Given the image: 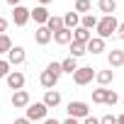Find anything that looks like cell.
Wrapping results in <instances>:
<instances>
[{
	"label": "cell",
	"mask_w": 124,
	"mask_h": 124,
	"mask_svg": "<svg viewBox=\"0 0 124 124\" xmlns=\"http://www.w3.org/2000/svg\"><path fill=\"white\" fill-rule=\"evenodd\" d=\"M61 63H49L46 66V71L41 73V78H39V83H41V88H46V90H54L56 88V83H58V78H61Z\"/></svg>",
	"instance_id": "1"
},
{
	"label": "cell",
	"mask_w": 124,
	"mask_h": 124,
	"mask_svg": "<svg viewBox=\"0 0 124 124\" xmlns=\"http://www.w3.org/2000/svg\"><path fill=\"white\" fill-rule=\"evenodd\" d=\"M117 27H119V20L114 17V15H105L102 20H97V37L100 39H107V37H112L114 32H117Z\"/></svg>",
	"instance_id": "2"
},
{
	"label": "cell",
	"mask_w": 124,
	"mask_h": 124,
	"mask_svg": "<svg viewBox=\"0 0 124 124\" xmlns=\"http://www.w3.org/2000/svg\"><path fill=\"white\" fill-rule=\"evenodd\" d=\"M66 112H68V117H73V119H85V117H90V107H88V102H80V100L68 102Z\"/></svg>",
	"instance_id": "3"
},
{
	"label": "cell",
	"mask_w": 124,
	"mask_h": 124,
	"mask_svg": "<svg viewBox=\"0 0 124 124\" xmlns=\"http://www.w3.org/2000/svg\"><path fill=\"white\" fill-rule=\"evenodd\" d=\"M46 114H49V107L44 105V102H29L27 105V119L29 122H37V119H46Z\"/></svg>",
	"instance_id": "4"
},
{
	"label": "cell",
	"mask_w": 124,
	"mask_h": 124,
	"mask_svg": "<svg viewBox=\"0 0 124 124\" xmlns=\"http://www.w3.org/2000/svg\"><path fill=\"white\" fill-rule=\"evenodd\" d=\"M93 78H95V71H93L90 66H83V68H78V71L73 73V83H76V85H88Z\"/></svg>",
	"instance_id": "5"
},
{
	"label": "cell",
	"mask_w": 124,
	"mask_h": 124,
	"mask_svg": "<svg viewBox=\"0 0 124 124\" xmlns=\"http://www.w3.org/2000/svg\"><path fill=\"white\" fill-rule=\"evenodd\" d=\"M5 80H8V88L15 93V90H22L24 88V73H20V71H10L8 76H5Z\"/></svg>",
	"instance_id": "6"
},
{
	"label": "cell",
	"mask_w": 124,
	"mask_h": 124,
	"mask_svg": "<svg viewBox=\"0 0 124 124\" xmlns=\"http://www.w3.org/2000/svg\"><path fill=\"white\" fill-rule=\"evenodd\" d=\"M12 22H15L17 27H24V24L29 22V10H27L24 5H17V8H12Z\"/></svg>",
	"instance_id": "7"
},
{
	"label": "cell",
	"mask_w": 124,
	"mask_h": 124,
	"mask_svg": "<svg viewBox=\"0 0 124 124\" xmlns=\"http://www.w3.org/2000/svg\"><path fill=\"white\" fill-rule=\"evenodd\" d=\"M24 58H27V54H24L22 46H12V49L8 51V63H10V66H20V63H24Z\"/></svg>",
	"instance_id": "8"
},
{
	"label": "cell",
	"mask_w": 124,
	"mask_h": 124,
	"mask_svg": "<svg viewBox=\"0 0 124 124\" xmlns=\"http://www.w3.org/2000/svg\"><path fill=\"white\" fill-rule=\"evenodd\" d=\"M49 17H51V15H49V10H46L44 5H37L34 10H29V20H34L39 27H41V24H46V20H49Z\"/></svg>",
	"instance_id": "9"
},
{
	"label": "cell",
	"mask_w": 124,
	"mask_h": 124,
	"mask_svg": "<svg viewBox=\"0 0 124 124\" xmlns=\"http://www.w3.org/2000/svg\"><path fill=\"white\" fill-rule=\"evenodd\" d=\"M10 102H12V107L22 109V107H27V105H29V93H27V90H15V93H12V97H10Z\"/></svg>",
	"instance_id": "10"
},
{
	"label": "cell",
	"mask_w": 124,
	"mask_h": 124,
	"mask_svg": "<svg viewBox=\"0 0 124 124\" xmlns=\"http://www.w3.org/2000/svg\"><path fill=\"white\" fill-rule=\"evenodd\" d=\"M51 39H54V34H51V32H49V29H46L44 24L34 29V41H37L39 46H46V44H49Z\"/></svg>",
	"instance_id": "11"
},
{
	"label": "cell",
	"mask_w": 124,
	"mask_h": 124,
	"mask_svg": "<svg viewBox=\"0 0 124 124\" xmlns=\"http://www.w3.org/2000/svg\"><path fill=\"white\" fill-rule=\"evenodd\" d=\"M85 51H88V54H93V56L102 54V51H105V39H100V37H93V39L85 44Z\"/></svg>",
	"instance_id": "12"
},
{
	"label": "cell",
	"mask_w": 124,
	"mask_h": 124,
	"mask_svg": "<svg viewBox=\"0 0 124 124\" xmlns=\"http://www.w3.org/2000/svg\"><path fill=\"white\" fill-rule=\"evenodd\" d=\"M54 41L56 44H61V46H66V44H71L73 41V29H58V32H54Z\"/></svg>",
	"instance_id": "13"
},
{
	"label": "cell",
	"mask_w": 124,
	"mask_h": 124,
	"mask_svg": "<svg viewBox=\"0 0 124 124\" xmlns=\"http://www.w3.org/2000/svg\"><path fill=\"white\" fill-rule=\"evenodd\" d=\"M107 61H109V66H112V68L124 66V51H122V49H112V51L107 54Z\"/></svg>",
	"instance_id": "14"
},
{
	"label": "cell",
	"mask_w": 124,
	"mask_h": 124,
	"mask_svg": "<svg viewBox=\"0 0 124 124\" xmlns=\"http://www.w3.org/2000/svg\"><path fill=\"white\" fill-rule=\"evenodd\" d=\"M41 102H44L46 107H58V105H61V93H58V90H46Z\"/></svg>",
	"instance_id": "15"
},
{
	"label": "cell",
	"mask_w": 124,
	"mask_h": 124,
	"mask_svg": "<svg viewBox=\"0 0 124 124\" xmlns=\"http://www.w3.org/2000/svg\"><path fill=\"white\" fill-rule=\"evenodd\" d=\"M93 39V34L85 29V27H76L73 29V41H78V44H88Z\"/></svg>",
	"instance_id": "16"
},
{
	"label": "cell",
	"mask_w": 124,
	"mask_h": 124,
	"mask_svg": "<svg viewBox=\"0 0 124 124\" xmlns=\"http://www.w3.org/2000/svg\"><path fill=\"white\" fill-rule=\"evenodd\" d=\"M51 34L54 32H58V29H63V17H58V15H51L49 20H46V24H44Z\"/></svg>",
	"instance_id": "17"
},
{
	"label": "cell",
	"mask_w": 124,
	"mask_h": 124,
	"mask_svg": "<svg viewBox=\"0 0 124 124\" xmlns=\"http://www.w3.org/2000/svg\"><path fill=\"white\" fill-rule=\"evenodd\" d=\"M61 71H63V73H76L78 71V58H73V56H68V58H63V61H61Z\"/></svg>",
	"instance_id": "18"
},
{
	"label": "cell",
	"mask_w": 124,
	"mask_h": 124,
	"mask_svg": "<svg viewBox=\"0 0 124 124\" xmlns=\"http://www.w3.org/2000/svg\"><path fill=\"white\" fill-rule=\"evenodd\" d=\"M63 27H66V29H76V27H80V15H78V12H66V17H63Z\"/></svg>",
	"instance_id": "19"
},
{
	"label": "cell",
	"mask_w": 124,
	"mask_h": 124,
	"mask_svg": "<svg viewBox=\"0 0 124 124\" xmlns=\"http://www.w3.org/2000/svg\"><path fill=\"white\" fill-rule=\"evenodd\" d=\"M95 80L100 83V88H105V85H109L114 80V71H97L95 73Z\"/></svg>",
	"instance_id": "20"
},
{
	"label": "cell",
	"mask_w": 124,
	"mask_h": 124,
	"mask_svg": "<svg viewBox=\"0 0 124 124\" xmlns=\"http://www.w3.org/2000/svg\"><path fill=\"white\" fill-rule=\"evenodd\" d=\"M97 8L105 15H114L117 12V3H114V0H97Z\"/></svg>",
	"instance_id": "21"
},
{
	"label": "cell",
	"mask_w": 124,
	"mask_h": 124,
	"mask_svg": "<svg viewBox=\"0 0 124 124\" xmlns=\"http://www.w3.org/2000/svg\"><path fill=\"white\" fill-rule=\"evenodd\" d=\"M80 27H85L88 32H90V29H95V27H97V17H95L93 12L83 15V17H80Z\"/></svg>",
	"instance_id": "22"
},
{
	"label": "cell",
	"mask_w": 124,
	"mask_h": 124,
	"mask_svg": "<svg viewBox=\"0 0 124 124\" xmlns=\"http://www.w3.org/2000/svg\"><path fill=\"white\" fill-rule=\"evenodd\" d=\"M68 46H71V56H73V58H80V56H85V54H88V51H85V44H78V41H71Z\"/></svg>",
	"instance_id": "23"
},
{
	"label": "cell",
	"mask_w": 124,
	"mask_h": 124,
	"mask_svg": "<svg viewBox=\"0 0 124 124\" xmlns=\"http://www.w3.org/2000/svg\"><path fill=\"white\" fill-rule=\"evenodd\" d=\"M93 10V3H90V0H76V12L78 15H88Z\"/></svg>",
	"instance_id": "24"
},
{
	"label": "cell",
	"mask_w": 124,
	"mask_h": 124,
	"mask_svg": "<svg viewBox=\"0 0 124 124\" xmlns=\"http://www.w3.org/2000/svg\"><path fill=\"white\" fill-rule=\"evenodd\" d=\"M105 95H107V90H105V88L93 90V102H95V105H105Z\"/></svg>",
	"instance_id": "25"
},
{
	"label": "cell",
	"mask_w": 124,
	"mask_h": 124,
	"mask_svg": "<svg viewBox=\"0 0 124 124\" xmlns=\"http://www.w3.org/2000/svg\"><path fill=\"white\" fill-rule=\"evenodd\" d=\"M12 49V41H10V37L8 34H0V54H8Z\"/></svg>",
	"instance_id": "26"
},
{
	"label": "cell",
	"mask_w": 124,
	"mask_h": 124,
	"mask_svg": "<svg viewBox=\"0 0 124 124\" xmlns=\"http://www.w3.org/2000/svg\"><path fill=\"white\" fill-rule=\"evenodd\" d=\"M119 102V95L114 93V90H107V95H105V105H117Z\"/></svg>",
	"instance_id": "27"
},
{
	"label": "cell",
	"mask_w": 124,
	"mask_h": 124,
	"mask_svg": "<svg viewBox=\"0 0 124 124\" xmlns=\"http://www.w3.org/2000/svg\"><path fill=\"white\" fill-rule=\"evenodd\" d=\"M10 68H12V66L8 63V61H0V78H5V76L10 73Z\"/></svg>",
	"instance_id": "28"
},
{
	"label": "cell",
	"mask_w": 124,
	"mask_h": 124,
	"mask_svg": "<svg viewBox=\"0 0 124 124\" xmlns=\"http://www.w3.org/2000/svg\"><path fill=\"white\" fill-rule=\"evenodd\" d=\"M100 124H117V117H112V114H105V117L100 119Z\"/></svg>",
	"instance_id": "29"
},
{
	"label": "cell",
	"mask_w": 124,
	"mask_h": 124,
	"mask_svg": "<svg viewBox=\"0 0 124 124\" xmlns=\"http://www.w3.org/2000/svg\"><path fill=\"white\" fill-rule=\"evenodd\" d=\"M119 39H124V22H119V27H117V32H114Z\"/></svg>",
	"instance_id": "30"
},
{
	"label": "cell",
	"mask_w": 124,
	"mask_h": 124,
	"mask_svg": "<svg viewBox=\"0 0 124 124\" xmlns=\"http://www.w3.org/2000/svg\"><path fill=\"white\" fill-rule=\"evenodd\" d=\"M5 29H8V20L0 17V34H5Z\"/></svg>",
	"instance_id": "31"
},
{
	"label": "cell",
	"mask_w": 124,
	"mask_h": 124,
	"mask_svg": "<svg viewBox=\"0 0 124 124\" xmlns=\"http://www.w3.org/2000/svg\"><path fill=\"white\" fill-rule=\"evenodd\" d=\"M83 124H100V119H95V117H85Z\"/></svg>",
	"instance_id": "32"
},
{
	"label": "cell",
	"mask_w": 124,
	"mask_h": 124,
	"mask_svg": "<svg viewBox=\"0 0 124 124\" xmlns=\"http://www.w3.org/2000/svg\"><path fill=\"white\" fill-rule=\"evenodd\" d=\"M12 124H32V122H29V119H27V117H22V119H15V122H12Z\"/></svg>",
	"instance_id": "33"
},
{
	"label": "cell",
	"mask_w": 124,
	"mask_h": 124,
	"mask_svg": "<svg viewBox=\"0 0 124 124\" xmlns=\"http://www.w3.org/2000/svg\"><path fill=\"white\" fill-rule=\"evenodd\" d=\"M61 124H80V122H78V119H73V117H68L66 122H61Z\"/></svg>",
	"instance_id": "34"
},
{
	"label": "cell",
	"mask_w": 124,
	"mask_h": 124,
	"mask_svg": "<svg viewBox=\"0 0 124 124\" xmlns=\"http://www.w3.org/2000/svg\"><path fill=\"white\" fill-rule=\"evenodd\" d=\"M5 3H8L10 8H17V5H20V0H5Z\"/></svg>",
	"instance_id": "35"
},
{
	"label": "cell",
	"mask_w": 124,
	"mask_h": 124,
	"mask_svg": "<svg viewBox=\"0 0 124 124\" xmlns=\"http://www.w3.org/2000/svg\"><path fill=\"white\" fill-rule=\"evenodd\" d=\"M44 124H61V122H56V119H51V117H46V119H44Z\"/></svg>",
	"instance_id": "36"
},
{
	"label": "cell",
	"mask_w": 124,
	"mask_h": 124,
	"mask_svg": "<svg viewBox=\"0 0 124 124\" xmlns=\"http://www.w3.org/2000/svg\"><path fill=\"white\" fill-rule=\"evenodd\" d=\"M117 124H124V112H122V114L117 117Z\"/></svg>",
	"instance_id": "37"
},
{
	"label": "cell",
	"mask_w": 124,
	"mask_h": 124,
	"mask_svg": "<svg viewBox=\"0 0 124 124\" xmlns=\"http://www.w3.org/2000/svg\"><path fill=\"white\" fill-rule=\"evenodd\" d=\"M49 3H51V0H39V5H44V8H46Z\"/></svg>",
	"instance_id": "38"
}]
</instances>
